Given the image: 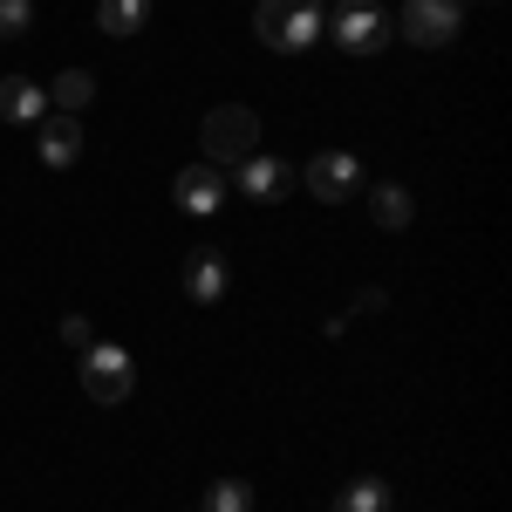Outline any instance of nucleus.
Segmentation results:
<instances>
[{
  "mask_svg": "<svg viewBox=\"0 0 512 512\" xmlns=\"http://www.w3.org/2000/svg\"><path fill=\"white\" fill-rule=\"evenodd\" d=\"M383 301H390V294H383V287H362V294H355V308H349V315H376V308H383Z\"/></svg>",
  "mask_w": 512,
  "mask_h": 512,
  "instance_id": "19",
  "label": "nucleus"
},
{
  "mask_svg": "<svg viewBox=\"0 0 512 512\" xmlns=\"http://www.w3.org/2000/svg\"><path fill=\"white\" fill-rule=\"evenodd\" d=\"M253 28L274 55H301L321 35V0H260L253 7Z\"/></svg>",
  "mask_w": 512,
  "mask_h": 512,
  "instance_id": "2",
  "label": "nucleus"
},
{
  "mask_svg": "<svg viewBox=\"0 0 512 512\" xmlns=\"http://www.w3.org/2000/svg\"><path fill=\"white\" fill-rule=\"evenodd\" d=\"M171 198H178V212H192V219H212L219 205H226V171L219 164H185L178 171V185H171Z\"/></svg>",
  "mask_w": 512,
  "mask_h": 512,
  "instance_id": "6",
  "label": "nucleus"
},
{
  "mask_svg": "<svg viewBox=\"0 0 512 512\" xmlns=\"http://www.w3.org/2000/svg\"><path fill=\"white\" fill-rule=\"evenodd\" d=\"M35 144H41V164H48V171H69V164L82 158V117H62V110L41 117L35 123Z\"/></svg>",
  "mask_w": 512,
  "mask_h": 512,
  "instance_id": "9",
  "label": "nucleus"
},
{
  "mask_svg": "<svg viewBox=\"0 0 512 512\" xmlns=\"http://www.w3.org/2000/svg\"><path fill=\"white\" fill-rule=\"evenodd\" d=\"M62 342H69V349H89V342H96V328H89L82 315H62Z\"/></svg>",
  "mask_w": 512,
  "mask_h": 512,
  "instance_id": "18",
  "label": "nucleus"
},
{
  "mask_svg": "<svg viewBox=\"0 0 512 512\" xmlns=\"http://www.w3.org/2000/svg\"><path fill=\"white\" fill-rule=\"evenodd\" d=\"M82 390H89V403H123L137 390V362L117 342H89L82 349Z\"/></svg>",
  "mask_w": 512,
  "mask_h": 512,
  "instance_id": "3",
  "label": "nucleus"
},
{
  "mask_svg": "<svg viewBox=\"0 0 512 512\" xmlns=\"http://www.w3.org/2000/svg\"><path fill=\"white\" fill-rule=\"evenodd\" d=\"M144 21H151V0H96V28L110 41L144 35Z\"/></svg>",
  "mask_w": 512,
  "mask_h": 512,
  "instance_id": "12",
  "label": "nucleus"
},
{
  "mask_svg": "<svg viewBox=\"0 0 512 512\" xmlns=\"http://www.w3.org/2000/svg\"><path fill=\"white\" fill-rule=\"evenodd\" d=\"M35 28V0H0V41H21Z\"/></svg>",
  "mask_w": 512,
  "mask_h": 512,
  "instance_id": "17",
  "label": "nucleus"
},
{
  "mask_svg": "<svg viewBox=\"0 0 512 512\" xmlns=\"http://www.w3.org/2000/svg\"><path fill=\"white\" fill-rule=\"evenodd\" d=\"M328 512H390V485L383 478H349Z\"/></svg>",
  "mask_w": 512,
  "mask_h": 512,
  "instance_id": "15",
  "label": "nucleus"
},
{
  "mask_svg": "<svg viewBox=\"0 0 512 512\" xmlns=\"http://www.w3.org/2000/svg\"><path fill=\"white\" fill-rule=\"evenodd\" d=\"M48 96H55V110H62V117H82V110L96 103V76H89V69H62Z\"/></svg>",
  "mask_w": 512,
  "mask_h": 512,
  "instance_id": "13",
  "label": "nucleus"
},
{
  "mask_svg": "<svg viewBox=\"0 0 512 512\" xmlns=\"http://www.w3.org/2000/svg\"><path fill=\"white\" fill-rule=\"evenodd\" d=\"M335 41H342L349 55H376V48L390 41V14H383L376 0H362V7H342V14H335Z\"/></svg>",
  "mask_w": 512,
  "mask_h": 512,
  "instance_id": "7",
  "label": "nucleus"
},
{
  "mask_svg": "<svg viewBox=\"0 0 512 512\" xmlns=\"http://www.w3.org/2000/svg\"><path fill=\"white\" fill-rule=\"evenodd\" d=\"M185 294H192L198 308H212V301L226 294V253H212V246L185 253Z\"/></svg>",
  "mask_w": 512,
  "mask_h": 512,
  "instance_id": "10",
  "label": "nucleus"
},
{
  "mask_svg": "<svg viewBox=\"0 0 512 512\" xmlns=\"http://www.w3.org/2000/svg\"><path fill=\"white\" fill-rule=\"evenodd\" d=\"M205 512H253V485H246V478H219V485L205 492Z\"/></svg>",
  "mask_w": 512,
  "mask_h": 512,
  "instance_id": "16",
  "label": "nucleus"
},
{
  "mask_svg": "<svg viewBox=\"0 0 512 512\" xmlns=\"http://www.w3.org/2000/svg\"><path fill=\"white\" fill-rule=\"evenodd\" d=\"M410 212H417V205H410L403 185H376V192H369V219H376L383 233H403V226H410Z\"/></svg>",
  "mask_w": 512,
  "mask_h": 512,
  "instance_id": "14",
  "label": "nucleus"
},
{
  "mask_svg": "<svg viewBox=\"0 0 512 512\" xmlns=\"http://www.w3.org/2000/svg\"><path fill=\"white\" fill-rule=\"evenodd\" d=\"M0 117L7 123H41L48 117V89H35L28 76H7L0 82Z\"/></svg>",
  "mask_w": 512,
  "mask_h": 512,
  "instance_id": "11",
  "label": "nucleus"
},
{
  "mask_svg": "<svg viewBox=\"0 0 512 512\" xmlns=\"http://www.w3.org/2000/svg\"><path fill=\"white\" fill-rule=\"evenodd\" d=\"M205 164H219V171H233L260 151V117L246 110V103H219V110H205Z\"/></svg>",
  "mask_w": 512,
  "mask_h": 512,
  "instance_id": "1",
  "label": "nucleus"
},
{
  "mask_svg": "<svg viewBox=\"0 0 512 512\" xmlns=\"http://www.w3.org/2000/svg\"><path fill=\"white\" fill-rule=\"evenodd\" d=\"M233 178H239V192L253 198V205H267V198H280L287 185H294V178H301V171H294L287 158H267V151H253L246 164H233Z\"/></svg>",
  "mask_w": 512,
  "mask_h": 512,
  "instance_id": "8",
  "label": "nucleus"
},
{
  "mask_svg": "<svg viewBox=\"0 0 512 512\" xmlns=\"http://www.w3.org/2000/svg\"><path fill=\"white\" fill-rule=\"evenodd\" d=\"M458 21H465V0H403V14H396V28L417 41V48L458 41Z\"/></svg>",
  "mask_w": 512,
  "mask_h": 512,
  "instance_id": "4",
  "label": "nucleus"
},
{
  "mask_svg": "<svg viewBox=\"0 0 512 512\" xmlns=\"http://www.w3.org/2000/svg\"><path fill=\"white\" fill-rule=\"evenodd\" d=\"M342 7H362V0H342Z\"/></svg>",
  "mask_w": 512,
  "mask_h": 512,
  "instance_id": "20",
  "label": "nucleus"
},
{
  "mask_svg": "<svg viewBox=\"0 0 512 512\" xmlns=\"http://www.w3.org/2000/svg\"><path fill=\"white\" fill-rule=\"evenodd\" d=\"M308 192L321 198V205H349L355 192H362V164L349 158V151H321V158H308Z\"/></svg>",
  "mask_w": 512,
  "mask_h": 512,
  "instance_id": "5",
  "label": "nucleus"
}]
</instances>
